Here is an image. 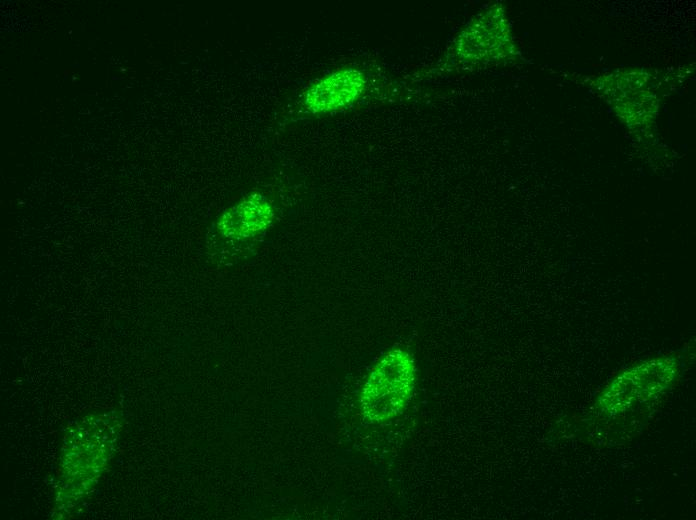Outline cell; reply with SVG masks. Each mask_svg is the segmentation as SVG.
I'll return each instance as SVG.
<instances>
[{
    "label": "cell",
    "instance_id": "1",
    "mask_svg": "<svg viewBox=\"0 0 696 520\" xmlns=\"http://www.w3.org/2000/svg\"><path fill=\"white\" fill-rule=\"evenodd\" d=\"M416 383V366L411 354L395 348L383 356L370 372L360 397L364 417L382 422L401 414L409 403Z\"/></svg>",
    "mask_w": 696,
    "mask_h": 520
},
{
    "label": "cell",
    "instance_id": "2",
    "mask_svg": "<svg viewBox=\"0 0 696 520\" xmlns=\"http://www.w3.org/2000/svg\"><path fill=\"white\" fill-rule=\"evenodd\" d=\"M366 87L364 74L354 68L339 69L317 80L305 92L303 104L312 113H326L355 102Z\"/></svg>",
    "mask_w": 696,
    "mask_h": 520
},
{
    "label": "cell",
    "instance_id": "3",
    "mask_svg": "<svg viewBox=\"0 0 696 520\" xmlns=\"http://www.w3.org/2000/svg\"><path fill=\"white\" fill-rule=\"evenodd\" d=\"M274 218L270 203L253 194L228 209L218 221L219 231L228 237H249L266 229Z\"/></svg>",
    "mask_w": 696,
    "mask_h": 520
},
{
    "label": "cell",
    "instance_id": "4",
    "mask_svg": "<svg viewBox=\"0 0 696 520\" xmlns=\"http://www.w3.org/2000/svg\"><path fill=\"white\" fill-rule=\"evenodd\" d=\"M489 14L472 23L459 36L455 44V54L463 61L490 59L508 42V29L504 20L498 19L493 28L489 27Z\"/></svg>",
    "mask_w": 696,
    "mask_h": 520
}]
</instances>
